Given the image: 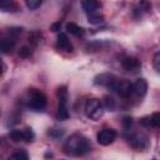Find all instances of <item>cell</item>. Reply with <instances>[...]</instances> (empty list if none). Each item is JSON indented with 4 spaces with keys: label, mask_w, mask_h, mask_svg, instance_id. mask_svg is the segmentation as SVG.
<instances>
[{
    "label": "cell",
    "mask_w": 160,
    "mask_h": 160,
    "mask_svg": "<svg viewBox=\"0 0 160 160\" xmlns=\"http://www.w3.org/2000/svg\"><path fill=\"white\" fill-rule=\"evenodd\" d=\"M62 150L65 154L71 156H82L91 150V144L86 136L80 132H75L65 140Z\"/></svg>",
    "instance_id": "cell-1"
},
{
    "label": "cell",
    "mask_w": 160,
    "mask_h": 160,
    "mask_svg": "<svg viewBox=\"0 0 160 160\" xmlns=\"http://www.w3.org/2000/svg\"><path fill=\"white\" fill-rule=\"evenodd\" d=\"M24 102H25V105H26L28 109L39 112V111H44V110L46 109L48 98H46V95H45L42 91H40L39 89L30 88V89H28V91H26Z\"/></svg>",
    "instance_id": "cell-2"
},
{
    "label": "cell",
    "mask_w": 160,
    "mask_h": 160,
    "mask_svg": "<svg viewBox=\"0 0 160 160\" xmlns=\"http://www.w3.org/2000/svg\"><path fill=\"white\" fill-rule=\"evenodd\" d=\"M85 114L89 119L91 120H99L102 114H104V105L102 102L96 99V98H91V99H88L86 102H85Z\"/></svg>",
    "instance_id": "cell-3"
},
{
    "label": "cell",
    "mask_w": 160,
    "mask_h": 160,
    "mask_svg": "<svg viewBox=\"0 0 160 160\" xmlns=\"http://www.w3.org/2000/svg\"><path fill=\"white\" fill-rule=\"evenodd\" d=\"M58 100H59V106H58V114L56 118L59 120H68L70 114L68 111V89L66 86H60L58 88Z\"/></svg>",
    "instance_id": "cell-4"
},
{
    "label": "cell",
    "mask_w": 160,
    "mask_h": 160,
    "mask_svg": "<svg viewBox=\"0 0 160 160\" xmlns=\"http://www.w3.org/2000/svg\"><path fill=\"white\" fill-rule=\"evenodd\" d=\"M128 142L136 150H144L149 145V139L144 132H132L128 136Z\"/></svg>",
    "instance_id": "cell-5"
},
{
    "label": "cell",
    "mask_w": 160,
    "mask_h": 160,
    "mask_svg": "<svg viewBox=\"0 0 160 160\" xmlns=\"http://www.w3.org/2000/svg\"><path fill=\"white\" fill-rule=\"evenodd\" d=\"M131 89H132V84L125 79H118V81L115 82L114 88L111 91H115L119 96L124 98V99H129L131 98Z\"/></svg>",
    "instance_id": "cell-6"
},
{
    "label": "cell",
    "mask_w": 160,
    "mask_h": 160,
    "mask_svg": "<svg viewBox=\"0 0 160 160\" xmlns=\"http://www.w3.org/2000/svg\"><path fill=\"white\" fill-rule=\"evenodd\" d=\"M119 78H116L114 74H110V72H101V74H98L95 78H94V82L96 85H100V86H104L109 90H112L115 82L118 81Z\"/></svg>",
    "instance_id": "cell-7"
},
{
    "label": "cell",
    "mask_w": 160,
    "mask_h": 160,
    "mask_svg": "<svg viewBox=\"0 0 160 160\" xmlns=\"http://www.w3.org/2000/svg\"><path fill=\"white\" fill-rule=\"evenodd\" d=\"M115 139H116V131L114 129H102L96 135L98 142L100 145H104V146L112 144Z\"/></svg>",
    "instance_id": "cell-8"
},
{
    "label": "cell",
    "mask_w": 160,
    "mask_h": 160,
    "mask_svg": "<svg viewBox=\"0 0 160 160\" xmlns=\"http://www.w3.org/2000/svg\"><path fill=\"white\" fill-rule=\"evenodd\" d=\"M148 91V82L145 79H138L135 82H132V89H131V98H138L142 99L146 95Z\"/></svg>",
    "instance_id": "cell-9"
},
{
    "label": "cell",
    "mask_w": 160,
    "mask_h": 160,
    "mask_svg": "<svg viewBox=\"0 0 160 160\" xmlns=\"http://www.w3.org/2000/svg\"><path fill=\"white\" fill-rule=\"evenodd\" d=\"M121 65H122V68L126 71L132 72V74L134 72H138L140 70V68H141L140 60L136 59V58H132V56H125V58H122L121 59Z\"/></svg>",
    "instance_id": "cell-10"
},
{
    "label": "cell",
    "mask_w": 160,
    "mask_h": 160,
    "mask_svg": "<svg viewBox=\"0 0 160 160\" xmlns=\"http://www.w3.org/2000/svg\"><path fill=\"white\" fill-rule=\"evenodd\" d=\"M16 39L18 38L12 36L10 32L2 35V38H1V51H2V54H11L12 52V50L15 49Z\"/></svg>",
    "instance_id": "cell-11"
},
{
    "label": "cell",
    "mask_w": 160,
    "mask_h": 160,
    "mask_svg": "<svg viewBox=\"0 0 160 160\" xmlns=\"http://www.w3.org/2000/svg\"><path fill=\"white\" fill-rule=\"evenodd\" d=\"M56 45H58L59 49H61V50H64V51H66V52H72V51H74L72 44L70 42L69 38H68L66 34H64V32H60V34L58 35Z\"/></svg>",
    "instance_id": "cell-12"
},
{
    "label": "cell",
    "mask_w": 160,
    "mask_h": 160,
    "mask_svg": "<svg viewBox=\"0 0 160 160\" xmlns=\"http://www.w3.org/2000/svg\"><path fill=\"white\" fill-rule=\"evenodd\" d=\"M140 124L144 126L160 128V112H152L149 116H145L140 120Z\"/></svg>",
    "instance_id": "cell-13"
},
{
    "label": "cell",
    "mask_w": 160,
    "mask_h": 160,
    "mask_svg": "<svg viewBox=\"0 0 160 160\" xmlns=\"http://www.w3.org/2000/svg\"><path fill=\"white\" fill-rule=\"evenodd\" d=\"M81 6L88 15H91V14H98L99 9L101 8V4L95 0H85L81 2Z\"/></svg>",
    "instance_id": "cell-14"
},
{
    "label": "cell",
    "mask_w": 160,
    "mask_h": 160,
    "mask_svg": "<svg viewBox=\"0 0 160 160\" xmlns=\"http://www.w3.org/2000/svg\"><path fill=\"white\" fill-rule=\"evenodd\" d=\"M66 30L68 32H70L71 35H75V36H82L84 35V29L74 22H69L66 24Z\"/></svg>",
    "instance_id": "cell-15"
},
{
    "label": "cell",
    "mask_w": 160,
    "mask_h": 160,
    "mask_svg": "<svg viewBox=\"0 0 160 160\" xmlns=\"http://www.w3.org/2000/svg\"><path fill=\"white\" fill-rule=\"evenodd\" d=\"M9 138L12 141H25V132L24 130H19V129H12L9 132Z\"/></svg>",
    "instance_id": "cell-16"
},
{
    "label": "cell",
    "mask_w": 160,
    "mask_h": 160,
    "mask_svg": "<svg viewBox=\"0 0 160 160\" xmlns=\"http://www.w3.org/2000/svg\"><path fill=\"white\" fill-rule=\"evenodd\" d=\"M0 9L2 11H11V12H14V11H18V5L15 2H12V1L4 0V1L0 2Z\"/></svg>",
    "instance_id": "cell-17"
},
{
    "label": "cell",
    "mask_w": 160,
    "mask_h": 160,
    "mask_svg": "<svg viewBox=\"0 0 160 160\" xmlns=\"http://www.w3.org/2000/svg\"><path fill=\"white\" fill-rule=\"evenodd\" d=\"M10 160H29V154H28L26 150L19 149V150H16V151L11 155Z\"/></svg>",
    "instance_id": "cell-18"
},
{
    "label": "cell",
    "mask_w": 160,
    "mask_h": 160,
    "mask_svg": "<svg viewBox=\"0 0 160 160\" xmlns=\"http://www.w3.org/2000/svg\"><path fill=\"white\" fill-rule=\"evenodd\" d=\"M88 21L92 25H100L104 22V16L100 15L99 12L98 14H91V15H88Z\"/></svg>",
    "instance_id": "cell-19"
},
{
    "label": "cell",
    "mask_w": 160,
    "mask_h": 160,
    "mask_svg": "<svg viewBox=\"0 0 160 160\" xmlns=\"http://www.w3.org/2000/svg\"><path fill=\"white\" fill-rule=\"evenodd\" d=\"M41 38H42L41 32L35 30V31H31V32H30V35H29V41H30V44H31V45L36 46V45L41 41Z\"/></svg>",
    "instance_id": "cell-20"
},
{
    "label": "cell",
    "mask_w": 160,
    "mask_h": 160,
    "mask_svg": "<svg viewBox=\"0 0 160 160\" xmlns=\"http://www.w3.org/2000/svg\"><path fill=\"white\" fill-rule=\"evenodd\" d=\"M102 105H104V109L112 111L115 109V100L111 96H105L104 98V101H102Z\"/></svg>",
    "instance_id": "cell-21"
},
{
    "label": "cell",
    "mask_w": 160,
    "mask_h": 160,
    "mask_svg": "<svg viewBox=\"0 0 160 160\" xmlns=\"http://www.w3.org/2000/svg\"><path fill=\"white\" fill-rule=\"evenodd\" d=\"M31 54H32V50H31L29 46H26V45L21 46V48H20V50H19V56H20V58H24V59L30 58V55H31Z\"/></svg>",
    "instance_id": "cell-22"
},
{
    "label": "cell",
    "mask_w": 160,
    "mask_h": 160,
    "mask_svg": "<svg viewBox=\"0 0 160 160\" xmlns=\"http://www.w3.org/2000/svg\"><path fill=\"white\" fill-rule=\"evenodd\" d=\"M152 65H154L155 70H156L158 72H160V51L155 52V55H154V58H152Z\"/></svg>",
    "instance_id": "cell-23"
},
{
    "label": "cell",
    "mask_w": 160,
    "mask_h": 160,
    "mask_svg": "<svg viewBox=\"0 0 160 160\" xmlns=\"http://www.w3.org/2000/svg\"><path fill=\"white\" fill-rule=\"evenodd\" d=\"M40 5H41V1H40V0H26V6H28L30 10H35V9H38Z\"/></svg>",
    "instance_id": "cell-24"
},
{
    "label": "cell",
    "mask_w": 160,
    "mask_h": 160,
    "mask_svg": "<svg viewBox=\"0 0 160 160\" xmlns=\"http://www.w3.org/2000/svg\"><path fill=\"white\" fill-rule=\"evenodd\" d=\"M131 118H125L124 119V126H125V129L126 130H129L130 129V126H131Z\"/></svg>",
    "instance_id": "cell-25"
},
{
    "label": "cell",
    "mask_w": 160,
    "mask_h": 160,
    "mask_svg": "<svg viewBox=\"0 0 160 160\" xmlns=\"http://www.w3.org/2000/svg\"><path fill=\"white\" fill-rule=\"evenodd\" d=\"M60 28H61V22L59 21V22H55V24H52L51 25V31H59L60 30Z\"/></svg>",
    "instance_id": "cell-26"
},
{
    "label": "cell",
    "mask_w": 160,
    "mask_h": 160,
    "mask_svg": "<svg viewBox=\"0 0 160 160\" xmlns=\"http://www.w3.org/2000/svg\"><path fill=\"white\" fill-rule=\"evenodd\" d=\"M50 134H54V130H52V129H49V135H50ZM61 135H62V131H61V130H58V131H56V136H61Z\"/></svg>",
    "instance_id": "cell-27"
}]
</instances>
